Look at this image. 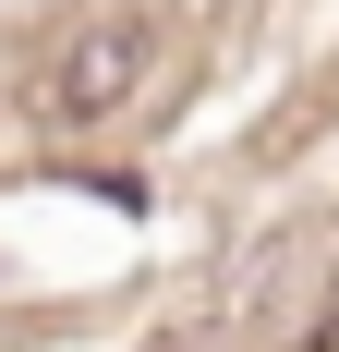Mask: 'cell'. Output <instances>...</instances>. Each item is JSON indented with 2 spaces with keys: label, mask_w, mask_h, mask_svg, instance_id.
Masks as SVG:
<instances>
[{
  "label": "cell",
  "mask_w": 339,
  "mask_h": 352,
  "mask_svg": "<svg viewBox=\"0 0 339 352\" xmlns=\"http://www.w3.org/2000/svg\"><path fill=\"white\" fill-rule=\"evenodd\" d=\"M145 73H158V25H145V12H109V25L61 36V61L36 85V122H49V134H97V122H121V109L145 98Z\"/></svg>",
  "instance_id": "obj_1"
}]
</instances>
